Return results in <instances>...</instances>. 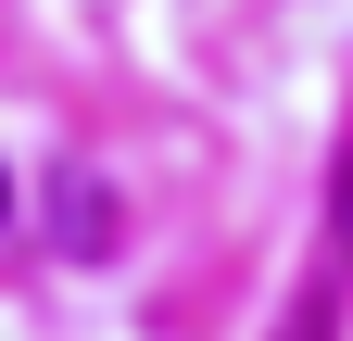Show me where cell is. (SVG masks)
<instances>
[{
  "instance_id": "cell-1",
  "label": "cell",
  "mask_w": 353,
  "mask_h": 341,
  "mask_svg": "<svg viewBox=\"0 0 353 341\" xmlns=\"http://www.w3.org/2000/svg\"><path fill=\"white\" fill-rule=\"evenodd\" d=\"M63 253H114V190L88 177V164L63 177Z\"/></svg>"
},
{
  "instance_id": "cell-2",
  "label": "cell",
  "mask_w": 353,
  "mask_h": 341,
  "mask_svg": "<svg viewBox=\"0 0 353 341\" xmlns=\"http://www.w3.org/2000/svg\"><path fill=\"white\" fill-rule=\"evenodd\" d=\"M0 228H13V177H0Z\"/></svg>"
}]
</instances>
